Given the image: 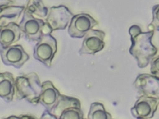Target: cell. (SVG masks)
<instances>
[{
  "label": "cell",
  "instance_id": "1",
  "mask_svg": "<svg viewBox=\"0 0 159 119\" xmlns=\"http://www.w3.org/2000/svg\"><path fill=\"white\" fill-rule=\"evenodd\" d=\"M132 45L129 52L138 61L140 66H145L150 59L157 53V49L152 43L154 31L143 32L138 25L132 26L129 29Z\"/></svg>",
  "mask_w": 159,
  "mask_h": 119
},
{
  "label": "cell",
  "instance_id": "2",
  "mask_svg": "<svg viewBox=\"0 0 159 119\" xmlns=\"http://www.w3.org/2000/svg\"><path fill=\"white\" fill-rule=\"evenodd\" d=\"M15 95L17 100H24L33 104L39 103L42 84L37 74L31 73L17 77L15 79Z\"/></svg>",
  "mask_w": 159,
  "mask_h": 119
},
{
  "label": "cell",
  "instance_id": "3",
  "mask_svg": "<svg viewBox=\"0 0 159 119\" xmlns=\"http://www.w3.org/2000/svg\"><path fill=\"white\" fill-rule=\"evenodd\" d=\"M18 25L26 40L30 42H38L43 34L52 33L43 20L35 17L25 9Z\"/></svg>",
  "mask_w": 159,
  "mask_h": 119
},
{
  "label": "cell",
  "instance_id": "4",
  "mask_svg": "<svg viewBox=\"0 0 159 119\" xmlns=\"http://www.w3.org/2000/svg\"><path fill=\"white\" fill-rule=\"evenodd\" d=\"M57 50V40L51 34L42 35L34 48V57L47 67H50Z\"/></svg>",
  "mask_w": 159,
  "mask_h": 119
},
{
  "label": "cell",
  "instance_id": "5",
  "mask_svg": "<svg viewBox=\"0 0 159 119\" xmlns=\"http://www.w3.org/2000/svg\"><path fill=\"white\" fill-rule=\"evenodd\" d=\"M50 113L57 119H83L79 100L63 95Z\"/></svg>",
  "mask_w": 159,
  "mask_h": 119
},
{
  "label": "cell",
  "instance_id": "6",
  "mask_svg": "<svg viewBox=\"0 0 159 119\" xmlns=\"http://www.w3.org/2000/svg\"><path fill=\"white\" fill-rule=\"evenodd\" d=\"M74 15L64 5L52 7L46 19L51 31L66 29Z\"/></svg>",
  "mask_w": 159,
  "mask_h": 119
},
{
  "label": "cell",
  "instance_id": "7",
  "mask_svg": "<svg viewBox=\"0 0 159 119\" xmlns=\"http://www.w3.org/2000/svg\"><path fill=\"white\" fill-rule=\"evenodd\" d=\"M99 22L90 15L81 13L74 15L68 28V33L72 38H82Z\"/></svg>",
  "mask_w": 159,
  "mask_h": 119
},
{
  "label": "cell",
  "instance_id": "8",
  "mask_svg": "<svg viewBox=\"0 0 159 119\" xmlns=\"http://www.w3.org/2000/svg\"><path fill=\"white\" fill-rule=\"evenodd\" d=\"M0 56L5 65L20 68L30 58L20 45L3 47L0 45Z\"/></svg>",
  "mask_w": 159,
  "mask_h": 119
},
{
  "label": "cell",
  "instance_id": "9",
  "mask_svg": "<svg viewBox=\"0 0 159 119\" xmlns=\"http://www.w3.org/2000/svg\"><path fill=\"white\" fill-rule=\"evenodd\" d=\"M105 37L104 32L92 29L85 35L82 46L79 51L80 55H94L102 50L105 46Z\"/></svg>",
  "mask_w": 159,
  "mask_h": 119
},
{
  "label": "cell",
  "instance_id": "10",
  "mask_svg": "<svg viewBox=\"0 0 159 119\" xmlns=\"http://www.w3.org/2000/svg\"><path fill=\"white\" fill-rule=\"evenodd\" d=\"M61 95L58 91L53 86L51 81H45L42 84V91L39 103L42 104L48 112L57 103Z\"/></svg>",
  "mask_w": 159,
  "mask_h": 119
},
{
  "label": "cell",
  "instance_id": "11",
  "mask_svg": "<svg viewBox=\"0 0 159 119\" xmlns=\"http://www.w3.org/2000/svg\"><path fill=\"white\" fill-rule=\"evenodd\" d=\"M22 32L18 24L11 23L0 28V45L3 47L13 45L18 42Z\"/></svg>",
  "mask_w": 159,
  "mask_h": 119
},
{
  "label": "cell",
  "instance_id": "12",
  "mask_svg": "<svg viewBox=\"0 0 159 119\" xmlns=\"http://www.w3.org/2000/svg\"><path fill=\"white\" fill-rule=\"evenodd\" d=\"M16 85L13 74L9 72L0 73V97L5 102H12L15 95Z\"/></svg>",
  "mask_w": 159,
  "mask_h": 119
},
{
  "label": "cell",
  "instance_id": "13",
  "mask_svg": "<svg viewBox=\"0 0 159 119\" xmlns=\"http://www.w3.org/2000/svg\"><path fill=\"white\" fill-rule=\"evenodd\" d=\"M25 9L24 6L13 5L7 6L0 8V28L7 26L9 23L17 24L19 19Z\"/></svg>",
  "mask_w": 159,
  "mask_h": 119
},
{
  "label": "cell",
  "instance_id": "14",
  "mask_svg": "<svg viewBox=\"0 0 159 119\" xmlns=\"http://www.w3.org/2000/svg\"><path fill=\"white\" fill-rule=\"evenodd\" d=\"M25 9L34 17L40 18L47 16L49 12L42 0H27Z\"/></svg>",
  "mask_w": 159,
  "mask_h": 119
},
{
  "label": "cell",
  "instance_id": "15",
  "mask_svg": "<svg viewBox=\"0 0 159 119\" xmlns=\"http://www.w3.org/2000/svg\"><path fill=\"white\" fill-rule=\"evenodd\" d=\"M88 119H111V116L102 104L95 103L91 105Z\"/></svg>",
  "mask_w": 159,
  "mask_h": 119
},
{
  "label": "cell",
  "instance_id": "16",
  "mask_svg": "<svg viewBox=\"0 0 159 119\" xmlns=\"http://www.w3.org/2000/svg\"><path fill=\"white\" fill-rule=\"evenodd\" d=\"M153 20L148 26V28H152L153 30L159 31V4L156 5L152 8Z\"/></svg>",
  "mask_w": 159,
  "mask_h": 119
},
{
  "label": "cell",
  "instance_id": "17",
  "mask_svg": "<svg viewBox=\"0 0 159 119\" xmlns=\"http://www.w3.org/2000/svg\"><path fill=\"white\" fill-rule=\"evenodd\" d=\"M14 3V1L12 0H0V8L5 6L11 5Z\"/></svg>",
  "mask_w": 159,
  "mask_h": 119
},
{
  "label": "cell",
  "instance_id": "18",
  "mask_svg": "<svg viewBox=\"0 0 159 119\" xmlns=\"http://www.w3.org/2000/svg\"><path fill=\"white\" fill-rule=\"evenodd\" d=\"M4 119H22L21 117H16V116H11V117H9L7 118H5Z\"/></svg>",
  "mask_w": 159,
  "mask_h": 119
}]
</instances>
